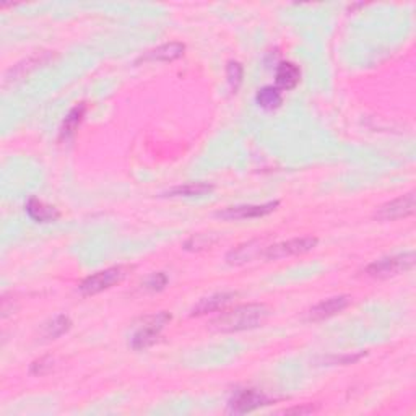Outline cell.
<instances>
[{"instance_id":"17","label":"cell","mask_w":416,"mask_h":416,"mask_svg":"<svg viewBox=\"0 0 416 416\" xmlns=\"http://www.w3.org/2000/svg\"><path fill=\"white\" fill-rule=\"evenodd\" d=\"M255 101L262 109L272 111V109H277L282 104L283 96L277 87H264L255 94Z\"/></svg>"},{"instance_id":"4","label":"cell","mask_w":416,"mask_h":416,"mask_svg":"<svg viewBox=\"0 0 416 416\" xmlns=\"http://www.w3.org/2000/svg\"><path fill=\"white\" fill-rule=\"evenodd\" d=\"M169 320H171V314L168 313H158L145 317L142 325H140L137 332L134 333L130 347L137 350V352L152 347L153 343H157V340L159 338V333H162L164 325H166Z\"/></svg>"},{"instance_id":"6","label":"cell","mask_w":416,"mask_h":416,"mask_svg":"<svg viewBox=\"0 0 416 416\" xmlns=\"http://www.w3.org/2000/svg\"><path fill=\"white\" fill-rule=\"evenodd\" d=\"M270 403V399L264 392L257 389H244L234 394V397L229 400L228 412L233 415H245L255 412L257 408H262Z\"/></svg>"},{"instance_id":"5","label":"cell","mask_w":416,"mask_h":416,"mask_svg":"<svg viewBox=\"0 0 416 416\" xmlns=\"http://www.w3.org/2000/svg\"><path fill=\"white\" fill-rule=\"evenodd\" d=\"M317 243H319L317 238H310V236L289 239V241H285V243L268 245V248H265L262 255L268 260L292 257V255L309 252V250H313L315 245H317Z\"/></svg>"},{"instance_id":"14","label":"cell","mask_w":416,"mask_h":416,"mask_svg":"<svg viewBox=\"0 0 416 416\" xmlns=\"http://www.w3.org/2000/svg\"><path fill=\"white\" fill-rule=\"evenodd\" d=\"M185 46L180 43H169L163 44L153 51H148L142 60H164V62H169V60H176L180 56H184Z\"/></svg>"},{"instance_id":"23","label":"cell","mask_w":416,"mask_h":416,"mask_svg":"<svg viewBox=\"0 0 416 416\" xmlns=\"http://www.w3.org/2000/svg\"><path fill=\"white\" fill-rule=\"evenodd\" d=\"M315 408L313 405H304V407H294V408H288L285 410V415H309V413H314Z\"/></svg>"},{"instance_id":"18","label":"cell","mask_w":416,"mask_h":416,"mask_svg":"<svg viewBox=\"0 0 416 416\" xmlns=\"http://www.w3.org/2000/svg\"><path fill=\"white\" fill-rule=\"evenodd\" d=\"M70 327H72V322L67 315H57L54 317L51 322L46 324L44 327V337L46 338H59L60 335H64L65 332H69Z\"/></svg>"},{"instance_id":"9","label":"cell","mask_w":416,"mask_h":416,"mask_svg":"<svg viewBox=\"0 0 416 416\" xmlns=\"http://www.w3.org/2000/svg\"><path fill=\"white\" fill-rule=\"evenodd\" d=\"M352 304V298L350 296H335L329 298L314 306L313 309L308 313V320H313V322H319V320H325L333 317L338 313H342Z\"/></svg>"},{"instance_id":"19","label":"cell","mask_w":416,"mask_h":416,"mask_svg":"<svg viewBox=\"0 0 416 416\" xmlns=\"http://www.w3.org/2000/svg\"><path fill=\"white\" fill-rule=\"evenodd\" d=\"M217 236H212V234H195V236L190 238L187 243L184 244L185 250H202L207 249L210 245L217 243Z\"/></svg>"},{"instance_id":"13","label":"cell","mask_w":416,"mask_h":416,"mask_svg":"<svg viewBox=\"0 0 416 416\" xmlns=\"http://www.w3.org/2000/svg\"><path fill=\"white\" fill-rule=\"evenodd\" d=\"M275 77H277L275 80H277V88L280 92L282 89H293L301 80V70L293 62H282L278 65Z\"/></svg>"},{"instance_id":"1","label":"cell","mask_w":416,"mask_h":416,"mask_svg":"<svg viewBox=\"0 0 416 416\" xmlns=\"http://www.w3.org/2000/svg\"><path fill=\"white\" fill-rule=\"evenodd\" d=\"M270 314L265 304H243L231 310H227L212 322L220 332H241L262 325Z\"/></svg>"},{"instance_id":"20","label":"cell","mask_w":416,"mask_h":416,"mask_svg":"<svg viewBox=\"0 0 416 416\" xmlns=\"http://www.w3.org/2000/svg\"><path fill=\"white\" fill-rule=\"evenodd\" d=\"M227 75H228L229 85H231V88L236 92L241 82H243V65L239 62H229L227 69Z\"/></svg>"},{"instance_id":"2","label":"cell","mask_w":416,"mask_h":416,"mask_svg":"<svg viewBox=\"0 0 416 416\" xmlns=\"http://www.w3.org/2000/svg\"><path fill=\"white\" fill-rule=\"evenodd\" d=\"M415 265V252H403L399 255H392V257H385L375 262L369 264L364 268V273L371 278H390L397 277L400 273L408 272Z\"/></svg>"},{"instance_id":"3","label":"cell","mask_w":416,"mask_h":416,"mask_svg":"<svg viewBox=\"0 0 416 416\" xmlns=\"http://www.w3.org/2000/svg\"><path fill=\"white\" fill-rule=\"evenodd\" d=\"M130 270H132V267H127V265H117V267L101 270V272L85 278L82 285H80V292H82L83 296H94V294L109 289L127 278Z\"/></svg>"},{"instance_id":"10","label":"cell","mask_w":416,"mask_h":416,"mask_svg":"<svg viewBox=\"0 0 416 416\" xmlns=\"http://www.w3.org/2000/svg\"><path fill=\"white\" fill-rule=\"evenodd\" d=\"M238 294L236 293H217L213 296L203 298L200 299L195 308L192 309V314L190 315H205V314H212V313H220V310H224L229 304L236 299Z\"/></svg>"},{"instance_id":"11","label":"cell","mask_w":416,"mask_h":416,"mask_svg":"<svg viewBox=\"0 0 416 416\" xmlns=\"http://www.w3.org/2000/svg\"><path fill=\"white\" fill-rule=\"evenodd\" d=\"M260 248H262V241L260 239L241 244L233 250H229L227 255V262L229 265H244L248 262H252L255 257L260 255Z\"/></svg>"},{"instance_id":"12","label":"cell","mask_w":416,"mask_h":416,"mask_svg":"<svg viewBox=\"0 0 416 416\" xmlns=\"http://www.w3.org/2000/svg\"><path fill=\"white\" fill-rule=\"evenodd\" d=\"M27 213L28 217L36 223H52L60 217L59 210L52 205L44 203L43 200L36 197H31L27 203Z\"/></svg>"},{"instance_id":"7","label":"cell","mask_w":416,"mask_h":416,"mask_svg":"<svg viewBox=\"0 0 416 416\" xmlns=\"http://www.w3.org/2000/svg\"><path fill=\"white\" fill-rule=\"evenodd\" d=\"M416 207V195L415 192H408L402 197L392 200V202L385 203L375 212V218L380 222H394V220L407 218L415 213Z\"/></svg>"},{"instance_id":"15","label":"cell","mask_w":416,"mask_h":416,"mask_svg":"<svg viewBox=\"0 0 416 416\" xmlns=\"http://www.w3.org/2000/svg\"><path fill=\"white\" fill-rule=\"evenodd\" d=\"M213 192V185L205 182H189L184 185H178L168 190V197H202V195H208Z\"/></svg>"},{"instance_id":"16","label":"cell","mask_w":416,"mask_h":416,"mask_svg":"<svg viewBox=\"0 0 416 416\" xmlns=\"http://www.w3.org/2000/svg\"><path fill=\"white\" fill-rule=\"evenodd\" d=\"M85 113H87V104L80 103L78 106H75L72 111L67 114L65 117L62 129H60V138H70L75 134V130L78 129V125L82 124L85 117Z\"/></svg>"},{"instance_id":"8","label":"cell","mask_w":416,"mask_h":416,"mask_svg":"<svg viewBox=\"0 0 416 416\" xmlns=\"http://www.w3.org/2000/svg\"><path fill=\"white\" fill-rule=\"evenodd\" d=\"M280 202H267L262 205H239V207H229L223 212H218L217 217L223 220H252L267 217L277 210Z\"/></svg>"},{"instance_id":"21","label":"cell","mask_w":416,"mask_h":416,"mask_svg":"<svg viewBox=\"0 0 416 416\" xmlns=\"http://www.w3.org/2000/svg\"><path fill=\"white\" fill-rule=\"evenodd\" d=\"M166 285H168V277L163 272H158V273L150 275L143 287L145 289H148V292H162Z\"/></svg>"},{"instance_id":"22","label":"cell","mask_w":416,"mask_h":416,"mask_svg":"<svg viewBox=\"0 0 416 416\" xmlns=\"http://www.w3.org/2000/svg\"><path fill=\"white\" fill-rule=\"evenodd\" d=\"M54 368V359L51 357H44L34 361L31 364V374L34 375H44Z\"/></svg>"}]
</instances>
